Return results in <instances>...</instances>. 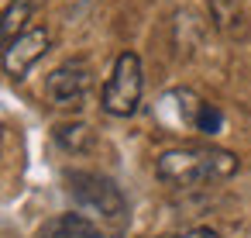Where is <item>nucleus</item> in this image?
Returning a JSON list of instances; mask_svg holds the SVG:
<instances>
[{
  "instance_id": "1",
  "label": "nucleus",
  "mask_w": 251,
  "mask_h": 238,
  "mask_svg": "<svg viewBox=\"0 0 251 238\" xmlns=\"http://www.w3.org/2000/svg\"><path fill=\"white\" fill-rule=\"evenodd\" d=\"M237 155L217 145H179L165 149L155 159V176L169 186H200V183H217L230 179L237 173Z\"/></svg>"
},
{
  "instance_id": "2",
  "label": "nucleus",
  "mask_w": 251,
  "mask_h": 238,
  "mask_svg": "<svg viewBox=\"0 0 251 238\" xmlns=\"http://www.w3.org/2000/svg\"><path fill=\"white\" fill-rule=\"evenodd\" d=\"M66 190L83 214H93L103 221H124V214H127V200H124L121 186L100 173L73 169V173H66Z\"/></svg>"
},
{
  "instance_id": "3",
  "label": "nucleus",
  "mask_w": 251,
  "mask_h": 238,
  "mask_svg": "<svg viewBox=\"0 0 251 238\" xmlns=\"http://www.w3.org/2000/svg\"><path fill=\"white\" fill-rule=\"evenodd\" d=\"M141 90H145V69H141L138 52H121L114 59V69H110L107 83H103L100 104L114 118H131L141 104Z\"/></svg>"
},
{
  "instance_id": "4",
  "label": "nucleus",
  "mask_w": 251,
  "mask_h": 238,
  "mask_svg": "<svg viewBox=\"0 0 251 238\" xmlns=\"http://www.w3.org/2000/svg\"><path fill=\"white\" fill-rule=\"evenodd\" d=\"M90 87H93V69H90V62L69 59V62H62V66H55V69L49 73L45 93H49V100H52L55 107L76 111V107H83Z\"/></svg>"
},
{
  "instance_id": "5",
  "label": "nucleus",
  "mask_w": 251,
  "mask_h": 238,
  "mask_svg": "<svg viewBox=\"0 0 251 238\" xmlns=\"http://www.w3.org/2000/svg\"><path fill=\"white\" fill-rule=\"evenodd\" d=\"M52 49V31L45 28V25H31L28 31H21L11 45H7V52H4V69H7V76H14V80H21L38 59H45V52Z\"/></svg>"
},
{
  "instance_id": "6",
  "label": "nucleus",
  "mask_w": 251,
  "mask_h": 238,
  "mask_svg": "<svg viewBox=\"0 0 251 238\" xmlns=\"http://www.w3.org/2000/svg\"><path fill=\"white\" fill-rule=\"evenodd\" d=\"M38 238H117V235H107L86 214H59L38 228Z\"/></svg>"
},
{
  "instance_id": "7",
  "label": "nucleus",
  "mask_w": 251,
  "mask_h": 238,
  "mask_svg": "<svg viewBox=\"0 0 251 238\" xmlns=\"http://www.w3.org/2000/svg\"><path fill=\"white\" fill-rule=\"evenodd\" d=\"M45 4V0H11V4L4 7V14H0V59H4L7 45L28 31V21L38 14V7Z\"/></svg>"
},
{
  "instance_id": "8",
  "label": "nucleus",
  "mask_w": 251,
  "mask_h": 238,
  "mask_svg": "<svg viewBox=\"0 0 251 238\" xmlns=\"http://www.w3.org/2000/svg\"><path fill=\"white\" fill-rule=\"evenodd\" d=\"M55 142L66 152H90L93 149V131L83 121H69V124H59L55 128Z\"/></svg>"
},
{
  "instance_id": "9",
  "label": "nucleus",
  "mask_w": 251,
  "mask_h": 238,
  "mask_svg": "<svg viewBox=\"0 0 251 238\" xmlns=\"http://www.w3.org/2000/svg\"><path fill=\"white\" fill-rule=\"evenodd\" d=\"M210 14L224 31H234V21H241V11L234 7V0H210Z\"/></svg>"
},
{
  "instance_id": "10",
  "label": "nucleus",
  "mask_w": 251,
  "mask_h": 238,
  "mask_svg": "<svg viewBox=\"0 0 251 238\" xmlns=\"http://www.w3.org/2000/svg\"><path fill=\"white\" fill-rule=\"evenodd\" d=\"M196 131H203V135H217L220 128H224V114H220V107H213V104H203L200 107V114H196V124H193Z\"/></svg>"
},
{
  "instance_id": "11",
  "label": "nucleus",
  "mask_w": 251,
  "mask_h": 238,
  "mask_svg": "<svg viewBox=\"0 0 251 238\" xmlns=\"http://www.w3.org/2000/svg\"><path fill=\"white\" fill-rule=\"evenodd\" d=\"M179 238H220L213 228H193V231H186V235H179Z\"/></svg>"
},
{
  "instance_id": "12",
  "label": "nucleus",
  "mask_w": 251,
  "mask_h": 238,
  "mask_svg": "<svg viewBox=\"0 0 251 238\" xmlns=\"http://www.w3.org/2000/svg\"><path fill=\"white\" fill-rule=\"evenodd\" d=\"M0 145H4V128H0Z\"/></svg>"
}]
</instances>
